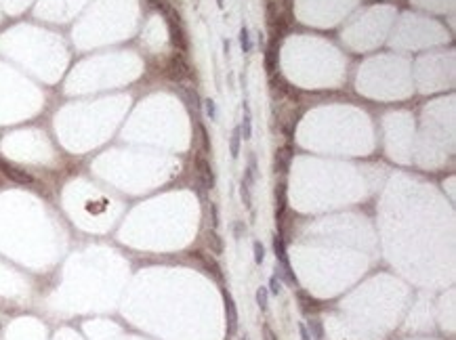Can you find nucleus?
<instances>
[{
    "instance_id": "nucleus-6",
    "label": "nucleus",
    "mask_w": 456,
    "mask_h": 340,
    "mask_svg": "<svg viewBox=\"0 0 456 340\" xmlns=\"http://www.w3.org/2000/svg\"><path fill=\"white\" fill-rule=\"evenodd\" d=\"M273 250H275V261L282 269H290L288 263V254H286V242L282 240V235H275L273 238Z\"/></svg>"
},
{
    "instance_id": "nucleus-2",
    "label": "nucleus",
    "mask_w": 456,
    "mask_h": 340,
    "mask_svg": "<svg viewBox=\"0 0 456 340\" xmlns=\"http://www.w3.org/2000/svg\"><path fill=\"white\" fill-rule=\"evenodd\" d=\"M164 73H166L170 80H175V82H183L185 78L191 76L189 65L185 63V59L181 55H173V57H170V61L166 63V70H164Z\"/></svg>"
},
{
    "instance_id": "nucleus-26",
    "label": "nucleus",
    "mask_w": 456,
    "mask_h": 340,
    "mask_svg": "<svg viewBox=\"0 0 456 340\" xmlns=\"http://www.w3.org/2000/svg\"><path fill=\"white\" fill-rule=\"evenodd\" d=\"M248 170H255V172H257V158H255V153H250V156H248Z\"/></svg>"
},
{
    "instance_id": "nucleus-27",
    "label": "nucleus",
    "mask_w": 456,
    "mask_h": 340,
    "mask_svg": "<svg viewBox=\"0 0 456 340\" xmlns=\"http://www.w3.org/2000/svg\"><path fill=\"white\" fill-rule=\"evenodd\" d=\"M229 49H231V44H229V40H225L223 42V50H225V55H229Z\"/></svg>"
},
{
    "instance_id": "nucleus-18",
    "label": "nucleus",
    "mask_w": 456,
    "mask_h": 340,
    "mask_svg": "<svg viewBox=\"0 0 456 340\" xmlns=\"http://www.w3.org/2000/svg\"><path fill=\"white\" fill-rule=\"evenodd\" d=\"M204 114L208 120H216V107H215V101L213 99H206L204 101Z\"/></svg>"
},
{
    "instance_id": "nucleus-28",
    "label": "nucleus",
    "mask_w": 456,
    "mask_h": 340,
    "mask_svg": "<svg viewBox=\"0 0 456 340\" xmlns=\"http://www.w3.org/2000/svg\"><path fill=\"white\" fill-rule=\"evenodd\" d=\"M216 4H219V9H223V6H225V0H216Z\"/></svg>"
},
{
    "instance_id": "nucleus-7",
    "label": "nucleus",
    "mask_w": 456,
    "mask_h": 340,
    "mask_svg": "<svg viewBox=\"0 0 456 340\" xmlns=\"http://www.w3.org/2000/svg\"><path fill=\"white\" fill-rule=\"evenodd\" d=\"M296 298H298V305H301V311L305 315H311V313H316V311L322 309L316 298H311L309 294H305V292H296Z\"/></svg>"
},
{
    "instance_id": "nucleus-3",
    "label": "nucleus",
    "mask_w": 456,
    "mask_h": 340,
    "mask_svg": "<svg viewBox=\"0 0 456 340\" xmlns=\"http://www.w3.org/2000/svg\"><path fill=\"white\" fill-rule=\"evenodd\" d=\"M0 172H2L9 181L17 183V185H34V183H36L34 176L29 174V172H26V170H21V168H17V166L9 164V162H4L2 158H0Z\"/></svg>"
},
{
    "instance_id": "nucleus-10",
    "label": "nucleus",
    "mask_w": 456,
    "mask_h": 340,
    "mask_svg": "<svg viewBox=\"0 0 456 340\" xmlns=\"http://www.w3.org/2000/svg\"><path fill=\"white\" fill-rule=\"evenodd\" d=\"M242 109H244V118H242V124H240V135H242V139H250L252 137V118H250L248 101L242 103Z\"/></svg>"
},
{
    "instance_id": "nucleus-22",
    "label": "nucleus",
    "mask_w": 456,
    "mask_h": 340,
    "mask_svg": "<svg viewBox=\"0 0 456 340\" xmlns=\"http://www.w3.org/2000/svg\"><path fill=\"white\" fill-rule=\"evenodd\" d=\"M261 334H263V340H278V336H275V332L267 326V323H263L261 326Z\"/></svg>"
},
{
    "instance_id": "nucleus-9",
    "label": "nucleus",
    "mask_w": 456,
    "mask_h": 340,
    "mask_svg": "<svg viewBox=\"0 0 456 340\" xmlns=\"http://www.w3.org/2000/svg\"><path fill=\"white\" fill-rule=\"evenodd\" d=\"M286 210V183L275 185V219H282Z\"/></svg>"
},
{
    "instance_id": "nucleus-12",
    "label": "nucleus",
    "mask_w": 456,
    "mask_h": 340,
    "mask_svg": "<svg viewBox=\"0 0 456 340\" xmlns=\"http://www.w3.org/2000/svg\"><path fill=\"white\" fill-rule=\"evenodd\" d=\"M305 328H307V332H311L313 340H324V326H322V321H320L318 317H311Z\"/></svg>"
},
{
    "instance_id": "nucleus-1",
    "label": "nucleus",
    "mask_w": 456,
    "mask_h": 340,
    "mask_svg": "<svg viewBox=\"0 0 456 340\" xmlns=\"http://www.w3.org/2000/svg\"><path fill=\"white\" fill-rule=\"evenodd\" d=\"M149 4H152L154 9H158L164 17H166V25H168V32H170V42L177 47V50L185 53V50H188V38H185L179 13L166 2V0H149Z\"/></svg>"
},
{
    "instance_id": "nucleus-16",
    "label": "nucleus",
    "mask_w": 456,
    "mask_h": 340,
    "mask_svg": "<svg viewBox=\"0 0 456 340\" xmlns=\"http://www.w3.org/2000/svg\"><path fill=\"white\" fill-rule=\"evenodd\" d=\"M240 195H242V202L246 208H250L252 206V194H250V185H246L244 181L240 183Z\"/></svg>"
},
{
    "instance_id": "nucleus-14",
    "label": "nucleus",
    "mask_w": 456,
    "mask_h": 340,
    "mask_svg": "<svg viewBox=\"0 0 456 340\" xmlns=\"http://www.w3.org/2000/svg\"><path fill=\"white\" fill-rule=\"evenodd\" d=\"M198 256H200V261L206 265V269L213 273V277L216 279V282H223V273H221V267H219V265H216L211 256H204V254H198Z\"/></svg>"
},
{
    "instance_id": "nucleus-15",
    "label": "nucleus",
    "mask_w": 456,
    "mask_h": 340,
    "mask_svg": "<svg viewBox=\"0 0 456 340\" xmlns=\"http://www.w3.org/2000/svg\"><path fill=\"white\" fill-rule=\"evenodd\" d=\"M257 305L261 311H267V305H269V290L267 288H259L257 290Z\"/></svg>"
},
{
    "instance_id": "nucleus-24",
    "label": "nucleus",
    "mask_w": 456,
    "mask_h": 340,
    "mask_svg": "<svg viewBox=\"0 0 456 340\" xmlns=\"http://www.w3.org/2000/svg\"><path fill=\"white\" fill-rule=\"evenodd\" d=\"M211 212H213V227H219V208L213 202H211Z\"/></svg>"
},
{
    "instance_id": "nucleus-23",
    "label": "nucleus",
    "mask_w": 456,
    "mask_h": 340,
    "mask_svg": "<svg viewBox=\"0 0 456 340\" xmlns=\"http://www.w3.org/2000/svg\"><path fill=\"white\" fill-rule=\"evenodd\" d=\"M200 139H202V149L204 151H211V143H208V132L204 126H200Z\"/></svg>"
},
{
    "instance_id": "nucleus-20",
    "label": "nucleus",
    "mask_w": 456,
    "mask_h": 340,
    "mask_svg": "<svg viewBox=\"0 0 456 340\" xmlns=\"http://www.w3.org/2000/svg\"><path fill=\"white\" fill-rule=\"evenodd\" d=\"M269 292H271V294H275V296H278V294L282 292V279L280 277H271V279H269Z\"/></svg>"
},
{
    "instance_id": "nucleus-11",
    "label": "nucleus",
    "mask_w": 456,
    "mask_h": 340,
    "mask_svg": "<svg viewBox=\"0 0 456 340\" xmlns=\"http://www.w3.org/2000/svg\"><path fill=\"white\" fill-rule=\"evenodd\" d=\"M206 242H208V248H211L213 254H223L225 246H223V238H221V235L216 233V231H208Z\"/></svg>"
},
{
    "instance_id": "nucleus-25",
    "label": "nucleus",
    "mask_w": 456,
    "mask_h": 340,
    "mask_svg": "<svg viewBox=\"0 0 456 340\" xmlns=\"http://www.w3.org/2000/svg\"><path fill=\"white\" fill-rule=\"evenodd\" d=\"M298 332H301V340H311V334L307 332V328H305L303 323H301V326H298Z\"/></svg>"
},
{
    "instance_id": "nucleus-4",
    "label": "nucleus",
    "mask_w": 456,
    "mask_h": 340,
    "mask_svg": "<svg viewBox=\"0 0 456 340\" xmlns=\"http://www.w3.org/2000/svg\"><path fill=\"white\" fill-rule=\"evenodd\" d=\"M196 168H198V181L204 189H215V172H213V166L206 158L198 156L196 158Z\"/></svg>"
},
{
    "instance_id": "nucleus-13",
    "label": "nucleus",
    "mask_w": 456,
    "mask_h": 340,
    "mask_svg": "<svg viewBox=\"0 0 456 340\" xmlns=\"http://www.w3.org/2000/svg\"><path fill=\"white\" fill-rule=\"evenodd\" d=\"M240 143H242L240 126H236L234 130H231V137H229V151H231V158H238V156H240Z\"/></svg>"
},
{
    "instance_id": "nucleus-19",
    "label": "nucleus",
    "mask_w": 456,
    "mask_h": 340,
    "mask_svg": "<svg viewBox=\"0 0 456 340\" xmlns=\"http://www.w3.org/2000/svg\"><path fill=\"white\" fill-rule=\"evenodd\" d=\"M252 250H255V261H257V265H261L265 261V248H263V243L261 242H255L252 243Z\"/></svg>"
},
{
    "instance_id": "nucleus-30",
    "label": "nucleus",
    "mask_w": 456,
    "mask_h": 340,
    "mask_svg": "<svg viewBox=\"0 0 456 340\" xmlns=\"http://www.w3.org/2000/svg\"><path fill=\"white\" fill-rule=\"evenodd\" d=\"M242 340H246V336H244V338H242Z\"/></svg>"
},
{
    "instance_id": "nucleus-5",
    "label": "nucleus",
    "mask_w": 456,
    "mask_h": 340,
    "mask_svg": "<svg viewBox=\"0 0 456 340\" xmlns=\"http://www.w3.org/2000/svg\"><path fill=\"white\" fill-rule=\"evenodd\" d=\"M223 298H225V315H227V336L231 338L238 332V309L229 292H223Z\"/></svg>"
},
{
    "instance_id": "nucleus-8",
    "label": "nucleus",
    "mask_w": 456,
    "mask_h": 340,
    "mask_svg": "<svg viewBox=\"0 0 456 340\" xmlns=\"http://www.w3.org/2000/svg\"><path fill=\"white\" fill-rule=\"evenodd\" d=\"M290 149L288 147H284V149H278L275 151V172L280 174H286L288 168H290Z\"/></svg>"
},
{
    "instance_id": "nucleus-21",
    "label": "nucleus",
    "mask_w": 456,
    "mask_h": 340,
    "mask_svg": "<svg viewBox=\"0 0 456 340\" xmlns=\"http://www.w3.org/2000/svg\"><path fill=\"white\" fill-rule=\"evenodd\" d=\"M244 235H246V225L242 223V220H238V223L234 225V238L236 240H242Z\"/></svg>"
},
{
    "instance_id": "nucleus-29",
    "label": "nucleus",
    "mask_w": 456,
    "mask_h": 340,
    "mask_svg": "<svg viewBox=\"0 0 456 340\" xmlns=\"http://www.w3.org/2000/svg\"><path fill=\"white\" fill-rule=\"evenodd\" d=\"M0 187H2V179H0Z\"/></svg>"
},
{
    "instance_id": "nucleus-17",
    "label": "nucleus",
    "mask_w": 456,
    "mask_h": 340,
    "mask_svg": "<svg viewBox=\"0 0 456 340\" xmlns=\"http://www.w3.org/2000/svg\"><path fill=\"white\" fill-rule=\"evenodd\" d=\"M240 47H242V53H250V49H252L250 34H248V29H246V27L240 29Z\"/></svg>"
}]
</instances>
